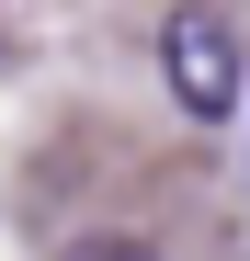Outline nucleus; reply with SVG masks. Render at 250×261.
Segmentation results:
<instances>
[{"label": "nucleus", "instance_id": "obj_1", "mask_svg": "<svg viewBox=\"0 0 250 261\" xmlns=\"http://www.w3.org/2000/svg\"><path fill=\"white\" fill-rule=\"evenodd\" d=\"M159 80H171V102L193 125H228L239 91H250V57H239V23L205 12V0H182L171 23H159Z\"/></svg>", "mask_w": 250, "mask_h": 261}]
</instances>
